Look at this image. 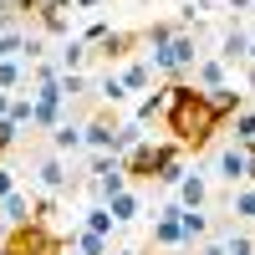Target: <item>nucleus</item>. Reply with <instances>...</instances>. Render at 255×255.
<instances>
[{
  "label": "nucleus",
  "instance_id": "obj_1",
  "mask_svg": "<svg viewBox=\"0 0 255 255\" xmlns=\"http://www.w3.org/2000/svg\"><path fill=\"white\" fill-rule=\"evenodd\" d=\"M163 123H168V133H174V143L184 148H194V153H204L209 143H215V133H220V118H215V108L204 102V92H194L189 82H168V108H163Z\"/></svg>",
  "mask_w": 255,
  "mask_h": 255
},
{
  "label": "nucleus",
  "instance_id": "obj_2",
  "mask_svg": "<svg viewBox=\"0 0 255 255\" xmlns=\"http://www.w3.org/2000/svg\"><path fill=\"white\" fill-rule=\"evenodd\" d=\"M194 61H199V36H194V31H184V26L168 36L163 46H148V67L163 72L168 82H184L189 72H194Z\"/></svg>",
  "mask_w": 255,
  "mask_h": 255
},
{
  "label": "nucleus",
  "instance_id": "obj_3",
  "mask_svg": "<svg viewBox=\"0 0 255 255\" xmlns=\"http://www.w3.org/2000/svg\"><path fill=\"white\" fill-rule=\"evenodd\" d=\"M0 255H67V235L51 225H15L5 230V240H0Z\"/></svg>",
  "mask_w": 255,
  "mask_h": 255
},
{
  "label": "nucleus",
  "instance_id": "obj_4",
  "mask_svg": "<svg viewBox=\"0 0 255 255\" xmlns=\"http://www.w3.org/2000/svg\"><path fill=\"white\" fill-rule=\"evenodd\" d=\"M174 148H179V143H153V138H143L138 148H128V153L118 158V163H123V174H128V184H133V179H138V184H153L158 163L174 153Z\"/></svg>",
  "mask_w": 255,
  "mask_h": 255
},
{
  "label": "nucleus",
  "instance_id": "obj_5",
  "mask_svg": "<svg viewBox=\"0 0 255 255\" xmlns=\"http://www.w3.org/2000/svg\"><path fill=\"white\" fill-rule=\"evenodd\" d=\"M118 113L113 108H97L87 123H82V148H92V153H113V138H118Z\"/></svg>",
  "mask_w": 255,
  "mask_h": 255
},
{
  "label": "nucleus",
  "instance_id": "obj_6",
  "mask_svg": "<svg viewBox=\"0 0 255 255\" xmlns=\"http://www.w3.org/2000/svg\"><path fill=\"white\" fill-rule=\"evenodd\" d=\"M138 46H143V31H108V36L92 46V56H97V61H108V67H123V61L133 56Z\"/></svg>",
  "mask_w": 255,
  "mask_h": 255
},
{
  "label": "nucleus",
  "instance_id": "obj_7",
  "mask_svg": "<svg viewBox=\"0 0 255 255\" xmlns=\"http://www.w3.org/2000/svg\"><path fill=\"white\" fill-rule=\"evenodd\" d=\"M153 250H184V235H179V204H158V209H153Z\"/></svg>",
  "mask_w": 255,
  "mask_h": 255
},
{
  "label": "nucleus",
  "instance_id": "obj_8",
  "mask_svg": "<svg viewBox=\"0 0 255 255\" xmlns=\"http://www.w3.org/2000/svg\"><path fill=\"white\" fill-rule=\"evenodd\" d=\"M36 184H41V194H61V189H67V163H61V153H41L36 158V174H31Z\"/></svg>",
  "mask_w": 255,
  "mask_h": 255
},
{
  "label": "nucleus",
  "instance_id": "obj_9",
  "mask_svg": "<svg viewBox=\"0 0 255 255\" xmlns=\"http://www.w3.org/2000/svg\"><path fill=\"white\" fill-rule=\"evenodd\" d=\"M225 82H230V67L220 56H199L194 72H189V87L194 92H215V87H225Z\"/></svg>",
  "mask_w": 255,
  "mask_h": 255
},
{
  "label": "nucleus",
  "instance_id": "obj_10",
  "mask_svg": "<svg viewBox=\"0 0 255 255\" xmlns=\"http://www.w3.org/2000/svg\"><path fill=\"white\" fill-rule=\"evenodd\" d=\"M174 194H179V199H174L179 209H204V204H209V179L189 168V174H184V179L174 184Z\"/></svg>",
  "mask_w": 255,
  "mask_h": 255
},
{
  "label": "nucleus",
  "instance_id": "obj_11",
  "mask_svg": "<svg viewBox=\"0 0 255 255\" xmlns=\"http://www.w3.org/2000/svg\"><path fill=\"white\" fill-rule=\"evenodd\" d=\"M215 174L235 189V184H245V148L240 143H225L220 153H215Z\"/></svg>",
  "mask_w": 255,
  "mask_h": 255
},
{
  "label": "nucleus",
  "instance_id": "obj_12",
  "mask_svg": "<svg viewBox=\"0 0 255 255\" xmlns=\"http://www.w3.org/2000/svg\"><path fill=\"white\" fill-rule=\"evenodd\" d=\"M204 102H209V108H215V118H220V123H230V118H235V113L245 108V92L235 87V82H225V87L204 92Z\"/></svg>",
  "mask_w": 255,
  "mask_h": 255
},
{
  "label": "nucleus",
  "instance_id": "obj_13",
  "mask_svg": "<svg viewBox=\"0 0 255 255\" xmlns=\"http://www.w3.org/2000/svg\"><path fill=\"white\" fill-rule=\"evenodd\" d=\"M245 51H250V31L245 26H230L225 36H220V61H225V67H245Z\"/></svg>",
  "mask_w": 255,
  "mask_h": 255
},
{
  "label": "nucleus",
  "instance_id": "obj_14",
  "mask_svg": "<svg viewBox=\"0 0 255 255\" xmlns=\"http://www.w3.org/2000/svg\"><path fill=\"white\" fill-rule=\"evenodd\" d=\"M108 215H113V225H133V220L143 215V194L128 184L123 194H113V199H108Z\"/></svg>",
  "mask_w": 255,
  "mask_h": 255
},
{
  "label": "nucleus",
  "instance_id": "obj_15",
  "mask_svg": "<svg viewBox=\"0 0 255 255\" xmlns=\"http://www.w3.org/2000/svg\"><path fill=\"white\" fill-rule=\"evenodd\" d=\"M118 82H123V92H128V97H133V92H148V87H153V67L128 56V61H123V72H118Z\"/></svg>",
  "mask_w": 255,
  "mask_h": 255
},
{
  "label": "nucleus",
  "instance_id": "obj_16",
  "mask_svg": "<svg viewBox=\"0 0 255 255\" xmlns=\"http://www.w3.org/2000/svg\"><path fill=\"white\" fill-rule=\"evenodd\" d=\"M209 215L204 209H179V235H184V245H199V240H209Z\"/></svg>",
  "mask_w": 255,
  "mask_h": 255
},
{
  "label": "nucleus",
  "instance_id": "obj_17",
  "mask_svg": "<svg viewBox=\"0 0 255 255\" xmlns=\"http://www.w3.org/2000/svg\"><path fill=\"white\" fill-rule=\"evenodd\" d=\"M87 61H92V46H87L82 36H72L67 46L56 51V67H61V72H87Z\"/></svg>",
  "mask_w": 255,
  "mask_h": 255
},
{
  "label": "nucleus",
  "instance_id": "obj_18",
  "mask_svg": "<svg viewBox=\"0 0 255 255\" xmlns=\"http://www.w3.org/2000/svg\"><path fill=\"white\" fill-rule=\"evenodd\" d=\"M0 220H5L10 230H15V225H31V194H20V189H10V194L0 199Z\"/></svg>",
  "mask_w": 255,
  "mask_h": 255
},
{
  "label": "nucleus",
  "instance_id": "obj_19",
  "mask_svg": "<svg viewBox=\"0 0 255 255\" xmlns=\"http://www.w3.org/2000/svg\"><path fill=\"white\" fill-rule=\"evenodd\" d=\"M77 148H82V123H77V118L56 123V128H51V153H77Z\"/></svg>",
  "mask_w": 255,
  "mask_h": 255
},
{
  "label": "nucleus",
  "instance_id": "obj_20",
  "mask_svg": "<svg viewBox=\"0 0 255 255\" xmlns=\"http://www.w3.org/2000/svg\"><path fill=\"white\" fill-rule=\"evenodd\" d=\"M26 77H31V67H26L20 56H5V61H0V92H20V87H26Z\"/></svg>",
  "mask_w": 255,
  "mask_h": 255
},
{
  "label": "nucleus",
  "instance_id": "obj_21",
  "mask_svg": "<svg viewBox=\"0 0 255 255\" xmlns=\"http://www.w3.org/2000/svg\"><path fill=\"white\" fill-rule=\"evenodd\" d=\"M87 189H92V194H97L102 204H108L113 194H123V189H128V174H123V163L113 168V174H102V179H87Z\"/></svg>",
  "mask_w": 255,
  "mask_h": 255
},
{
  "label": "nucleus",
  "instance_id": "obj_22",
  "mask_svg": "<svg viewBox=\"0 0 255 255\" xmlns=\"http://www.w3.org/2000/svg\"><path fill=\"white\" fill-rule=\"evenodd\" d=\"M163 108H168V82H163V87H153V92H148V97L138 102V113H133V118H138V123L148 128L153 118H163Z\"/></svg>",
  "mask_w": 255,
  "mask_h": 255
},
{
  "label": "nucleus",
  "instance_id": "obj_23",
  "mask_svg": "<svg viewBox=\"0 0 255 255\" xmlns=\"http://www.w3.org/2000/svg\"><path fill=\"white\" fill-rule=\"evenodd\" d=\"M67 250H72V255H108V240L92 235V230H72V235H67Z\"/></svg>",
  "mask_w": 255,
  "mask_h": 255
},
{
  "label": "nucleus",
  "instance_id": "obj_24",
  "mask_svg": "<svg viewBox=\"0 0 255 255\" xmlns=\"http://www.w3.org/2000/svg\"><path fill=\"white\" fill-rule=\"evenodd\" d=\"M92 97L102 102V108H118V102H128V92H123V82H118V72H108L102 82H92Z\"/></svg>",
  "mask_w": 255,
  "mask_h": 255
},
{
  "label": "nucleus",
  "instance_id": "obj_25",
  "mask_svg": "<svg viewBox=\"0 0 255 255\" xmlns=\"http://www.w3.org/2000/svg\"><path fill=\"white\" fill-rule=\"evenodd\" d=\"M143 138H148V133H143V123H138V118H128V123H118V138H113V153L123 158L128 148H138Z\"/></svg>",
  "mask_w": 255,
  "mask_h": 255
},
{
  "label": "nucleus",
  "instance_id": "obj_26",
  "mask_svg": "<svg viewBox=\"0 0 255 255\" xmlns=\"http://www.w3.org/2000/svg\"><path fill=\"white\" fill-rule=\"evenodd\" d=\"M31 113H36V97H31V87H20V92H10V123L15 128H31Z\"/></svg>",
  "mask_w": 255,
  "mask_h": 255
},
{
  "label": "nucleus",
  "instance_id": "obj_27",
  "mask_svg": "<svg viewBox=\"0 0 255 255\" xmlns=\"http://www.w3.org/2000/svg\"><path fill=\"white\" fill-rule=\"evenodd\" d=\"M82 230H92V235H102V240H113V215H108V204H92L87 215H82Z\"/></svg>",
  "mask_w": 255,
  "mask_h": 255
},
{
  "label": "nucleus",
  "instance_id": "obj_28",
  "mask_svg": "<svg viewBox=\"0 0 255 255\" xmlns=\"http://www.w3.org/2000/svg\"><path fill=\"white\" fill-rule=\"evenodd\" d=\"M230 128H235V133H230V143L250 148V143H255V108H240L235 118H230Z\"/></svg>",
  "mask_w": 255,
  "mask_h": 255
},
{
  "label": "nucleus",
  "instance_id": "obj_29",
  "mask_svg": "<svg viewBox=\"0 0 255 255\" xmlns=\"http://www.w3.org/2000/svg\"><path fill=\"white\" fill-rule=\"evenodd\" d=\"M230 215H235V220H255V184H235V194H230Z\"/></svg>",
  "mask_w": 255,
  "mask_h": 255
},
{
  "label": "nucleus",
  "instance_id": "obj_30",
  "mask_svg": "<svg viewBox=\"0 0 255 255\" xmlns=\"http://www.w3.org/2000/svg\"><path fill=\"white\" fill-rule=\"evenodd\" d=\"M26 31V20H20V10L10 5V0H0V36H20Z\"/></svg>",
  "mask_w": 255,
  "mask_h": 255
},
{
  "label": "nucleus",
  "instance_id": "obj_31",
  "mask_svg": "<svg viewBox=\"0 0 255 255\" xmlns=\"http://www.w3.org/2000/svg\"><path fill=\"white\" fill-rule=\"evenodd\" d=\"M174 31H179V20H153V26L143 31V46H163V41L174 36Z\"/></svg>",
  "mask_w": 255,
  "mask_h": 255
},
{
  "label": "nucleus",
  "instance_id": "obj_32",
  "mask_svg": "<svg viewBox=\"0 0 255 255\" xmlns=\"http://www.w3.org/2000/svg\"><path fill=\"white\" fill-rule=\"evenodd\" d=\"M113 168H118V153H92V158H87V174H92V179L113 174Z\"/></svg>",
  "mask_w": 255,
  "mask_h": 255
},
{
  "label": "nucleus",
  "instance_id": "obj_33",
  "mask_svg": "<svg viewBox=\"0 0 255 255\" xmlns=\"http://www.w3.org/2000/svg\"><path fill=\"white\" fill-rule=\"evenodd\" d=\"M225 250L230 255H255V240L250 235H225Z\"/></svg>",
  "mask_w": 255,
  "mask_h": 255
},
{
  "label": "nucleus",
  "instance_id": "obj_34",
  "mask_svg": "<svg viewBox=\"0 0 255 255\" xmlns=\"http://www.w3.org/2000/svg\"><path fill=\"white\" fill-rule=\"evenodd\" d=\"M15 138H20V128H15V123L5 118V123H0V158L10 153V143H15Z\"/></svg>",
  "mask_w": 255,
  "mask_h": 255
},
{
  "label": "nucleus",
  "instance_id": "obj_35",
  "mask_svg": "<svg viewBox=\"0 0 255 255\" xmlns=\"http://www.w3.org/2000/svg\"><path fill=\"white\" fill-rule=\"evenodd\" d=\"M108 31H113V26H108V20H92V26H87V31H82V41H87V46H97V41H102V36H108Z\"/></svg>",
  "mask_w": 255,
  "mask_h": 255
},
{
  "label": "nucleus",
  "instance_id": "obj_36",
  "mask_svg": "<svg viewBox=\"0 0 255 255\" xmlns=\"http://www.w3.org/2000/svg\"><path fill=\"white\" fill-rule=\"evenodd\" d=\"M5 56H20V36H0V61Z\"/></svg>",
  "mask_w": 255,
  "mask_h": 255
},
{
  "label": "nucleus",
  "instance_id": "obj_37",
  "mask_svg": "<svg viewBox=\"0 0 255 255\" xmlns=\"http://www.w3.org/2000/svg\"><path fill=\"white\" fill-rule=\"evenodd\" d=\"M194 255H230V250H225V240H199Z\"/></svg>",
  "mask_w": 255,
  "mask_h": 255
},
{
  "label": "nucleus",
  "instance_id": "obj_38",
  "mask_svg": "<svg viewBox=\"0 0 255 255\" xmlns=\"http://www.w3.org/2000/svg\"><path fill=\"white\" fill-rule=\"evenodd\" d=\"M10 189H15V174H10V168H5V163H0V199H5V194H10Z\"/></svg>",
  "mask_w": 255,
  "mask_h": 255
},
{
  "label": "nucleus",
  "instance_id": "obj_39",
  "mask_svg": "<svg viewBox=\"0 0 255 255\" xmlns=\"http://www.w3.org/2000/svg\"><path fill=\"white\" fill-rule=\"evenodd\" d=\"M77 10H82V15H92V10H102V0H72V15H77Z\"/></svg>",
  "mask_w": 255,
  "mask_h": 255
},
{
  "label": "nucleus",
  "instance_id": "obj_40",
  "mask_svg": "<svg viewBox=\"0 0 255 255\" xmlns=\"http://www.w3.org/2000/svg\"><path fill=\"white\" fill-rule=\"evenodd\" d=\"M245 184H255V143L245 148Z\"/></svg>",
  "mask_w": 255,
  "mask_h": 255
},
{
  "label": "nucleus",
  "instance_id": "obj_41",
  "mask_svg": "<svg viewBox=\"0 0 255 255\" xmlns=\"http://www.w3.org/2000/svg\"><path fill=\"white\" fill-rule=\"evenodd\" d=\"M230 10H235V15H245V10H255V0H230Z\"/></svg>",
  "mask_w": 255,
  "mask_h": 255
},
{
  "label": "nucleus",
  "instance_id": "obj_42",
  "mask_svg": "<svg viewBox=\"0 0 255 255\" xmlns=\"http://www.w3.org/2000/svg\"><path fill=\"white\" fill-rule=\"evenodd\" d=\"M5 113H10V92H0V123H5Z\"/></svg>",
  "mask_w": 255,
  "mask_h": 255
},
{
  "label": "nucleus",
  "instance_id": "obj_43",
  "mask_svg": "<svg viewBox=\"0 0 255 255\" xmlns=\"http://www.w3.org/2000/svg\"><path fill=\"white\" fill-rule=\"evenodd\" d=\"M245 67H255V31H250V51H245Z\"/></svg>",
  "mask_w": 255,
  "mask_h": 255
},
{
  "label": "nucleus",
  "instance_id": "obj_44",
  "mask_svg": "<svg viewBox=\"0 0 255 255\" xmlns=\"http://www.w3.org/2000/svg\"><path fill=\"white\" fill-rule=\"evenodd\" d=\"M5 230H10V225H5V220H0V240H5Z\"/></svg>",
  "mask_w": 255,
  "mask_h": 255
},
{
  "label": "nucleus",
  "instance_id": "obj_45",
  "mask_svg": "<svg viewBox=\"0 0 255 255\" xmlns=\"http://www.w3.org/2000/svg\"><path fill=\"white\" fill-rule=\"evenodd\" d=\"M113 255H138V250H113Z\"/></svg>",
  "mask_w": 255,
  "mask_h": 255
},
{
  "label": "nucleus",
  "instance_id": "obj_46",
  "mask_svg": "<svg viewBox=\"0 0 255 255\" xmlns=\"http://www.w3.org/2000/svg\"><path fill=\"white\" fill-rule=\"evenodd\" d=\"M250 15H255V10H250Z\"/></svg>",
  "mask_w": 255,
  "mask_h": 255
}]
</instances>
